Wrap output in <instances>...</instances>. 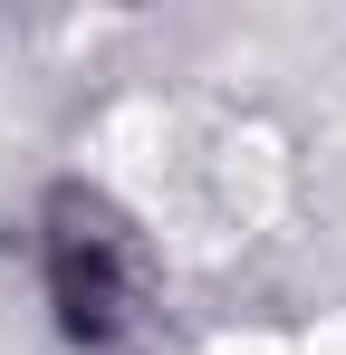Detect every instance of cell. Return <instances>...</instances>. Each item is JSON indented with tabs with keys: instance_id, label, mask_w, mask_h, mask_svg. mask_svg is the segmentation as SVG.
I'll use <instances>...</instances> for the list:
<instances>
[{
	"instance_id": "cell-1",
	"label": "cell",
	"mask_w": 346,
	"mask_h": 355,
	"mask_svg": "<svg viewBox=\"0 0 346 355\" xmlns=\"http://www.w3.org/2000/svg\"><path fill=\"white\" fill-rule=\"evenodd\" d=\"M49 288L67 307V327L77 336H115L125 317H135V250L115 231L97 202H67L49 231Z\"/></svg>"
}]
</instances>
